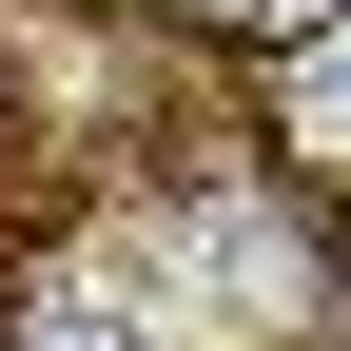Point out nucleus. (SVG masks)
Instances as JSON below:
<instances>
[{
  "label": "nucleus",
  "mask_w": 351,
  "mask_h": 351,
  "mask_svg": "<svg viewBox=\"0 0 351 351\" xmlns=\"http://www.w3.org/2000/svg\"><path fill=\"white\" fill-rule=\"evenodd\" d=\"M274 156L313 176V195H351V20L274 39Z\"/></svg>",
  "instance_id": "1"
},
{
  "label": "nucleus",
  "mask_w": 351,
  "mask_h": 351,
  "mask_svg": "<svg viewBox=\"0 0 351 351\" xmlns=\"http://www.w3.org/2000/svg\"><path fill=\"white\" fill-rule=\"evenodd\" d=\"M117 20H156V39H234V59H274V39L351 20V0H117Z\"/></svg>",
  "instance_id": "2"
},
{
  "label": "nucleus",
  "mask_w": 351,
  "mask_h": 351,
  "mask_svg": "<svg viewBox=\"0 0 351 351\" xmlns=\"http://www.w3.org/2000/svg\"><path fill=\"white\" fill-rule=\"evenodd\" d=\"M0 351H156V332H117V313H78V293H20V313H0Z\"/></svg>",
  "instance_id": "3"
},
{
  "label": "nucleus",
  "mask_w": 351,
  "mask_h": 351,
  "mask_svg": "<svg viewBox=\"0 0 351 351\" xmlns=\"http://www.w3.org/2000/svg\"><path fill=\"white\" fill-rule=\"evenodd\" d=\"M0 137H20V117H0Z\"/></svg>",
  "instance_id": "4"
}]
</instances>
